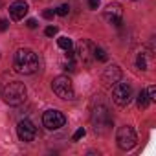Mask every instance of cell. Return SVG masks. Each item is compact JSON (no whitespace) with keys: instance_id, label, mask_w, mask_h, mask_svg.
Masks as SVG:
<instances>
[{"instance_id":"cell-7","label":"cell","mask_w":156,"mask_h":156,"mask_svg":"<svg viewBox=\"0 0 156 156\" xmlns=\"http://www.w3.org/2000/svg\"><path fill=\"white\" fill-rule=\"evenodd\" d=\"M42 123H44L46 129H50V130H57V129L64 127L66 118H64L62 112H59V110L53 108V110H46V112L42 114Z\"/></svg>"},{"instance_id":"cell-6","label":"cell","mask_w":156,"mask_h":156,"mask_svg":"<svg viewBox=\"0 0 156 156\" xmlns=\"http://www.w3.org/2000/svg\"><path fill=\"white\" fill-rule=\"evenodd\" d=\"M116 141H118V147L121 151H130L136 145V132H134V129L129 127V125L121 127L118 130V134H116Z\"/></svg>"},{"instance_id":"cell-22","label":"cell","mask_w":156,"mask_h":156,"mask_svg":"<svg viewBox=\"0 0 156 156\" xmlns=\"http://www.w3.org/2000/svg\"><path fill=\"white\" fill-rule=\"evenodd\" d=\"M147 94H149L151 101H154V99H156V88H154V87H149V88H147Z\"/></svg>"},{"instance_id":"cell-4","label":"cell","mask_w":156,"mask_h":156,"mask_svg":"<svg viewBox=\"0 0 156 156\" xmlns=\"http://www.w3.org/2000/svg\"><path fill=\"white\" fill-rule=\"evenodd\" d=\"M51 88L53 92L61 98V99H73L75 92H73V85L70 81V77L68 75H57L55 79L51 81Z\"/></svg>"},{"instance_id":"cell-13","label":"cell","mask_w":156,"mask_h":156,"mask_svg":"<svg viewBox=\"0 0 156 156\" xmlns=\"http://www.w3.org/2000/svg\"><path fill=\"white\" fill-rule=\"evenodd\" d=\"M136 64H138V68L140 70H149V66H151V55L149 53H140L138 55V59H136Z\"/></svg>"},{"instance_id":"cell-20","label":"cell","mask_w":156,"mask_h":156,"mask_svg":"<svg viewBox=\"0 0 156 156\" xmlns=\"http://www.w3.org/2000/svg\"><path fill=\"white\" fill-rule=\"evenodd\" d=\"M42 17L48 19V20H51V19L55 17V9H44V11H42Z\"/></svg>"},{"instance_id":"cell-14","label":"cell","mask_w":156,"mask_h":156,"mask_svg":"<svg viewBox=\"0 0 156 156\" xmlns=\"http://www.w3.org/2000/svg\"><path fill=\"white\" fill-rule=\"evenodd\" d=\"M149 105H151V98H149L147 90H141V92L138 94V107H140V108H147Z\"/></svg>"},{"instance_id":"cell-1","label":"cell","mask_w":156,"mask_h":156,"mask_svg":"<svg viewBox=\"0 0 156 156\" xmlns=\"http://www.w3.org/2000/svg\"><path fill=\"white\" fill-rule=\"evenodd\" d=\"M15 70L19 73H24V75H31L39 70V57L35 51L28 50V48H22L17 51L15 55Z\"/></svg>"},{"instance_id":"cell-12","label":"cell","mask_w":156,"mask_h":156,"mask_svg":"<svg viewBox=\"0 0 156 156\" xmlns=\"http://www.w3.org/2000/svg\"><path fill=\"white\" fill-rule=\"evenodd\" d=\"M103 81L107 85H110V87L116 85V83H119L121 81V70H119V66H116V64L108 66L105 70V73H103Z\"/></svg>"},{"instance_id":"cell-5","label":"cell","mask_w":156,"mask_h":156,"mask_svg":"<svg viewBox=\"0 0 156 156\" xmlns=\"http://www.w3.org/2000/svg\"><path fill=\"white\" fill-rule=\"evenodd\" d=\"M112 99L118 107H127L132 99V87L129 83H116L112 90Z\"/></svg>"},{"instance_id":"cell-19","label":"cell","mask_w":156,"mask_h":156,"mask_svg":"<svg viewBox=\"0 0 156 156\" xmlns=\"http://www.w3.org/2000/svg\"><path fill=\"white\" fill-rule=\"evenodd\" d=\"M85 134H87V130L81 127V129H77L75 130V134H73V141H77V140H81V138H85Z\"/></svg>"},{"instance_id":"cell-8","label":"cell","mask_w":156,"mask_h":156,"mask_svg":"<svg viewBox=\"0 0 156 156\" xmlns=\"http://www.w3.org/2000/svg\"><path fill=\"white\" fill-rule=\"evenodd\" d=\"M75 59L79 62H83V64H90L94 61V42L81 41L75 48Z\"/></svg>"},{"instance_id":"cell-10","label":"cell","mask_w":156,"mask_h":156,"mask_svg":"<svg viewBox=\"0 0 156 156\" xmlns=\"http://www.w3.org/2000/svg\"><path fill=\"white\" fill-rule=\"evenodd\" d=\"M105 20L112 26H121L123 22V8L121 4H110L105 9Z\"/></svg>"},{"instance_id":"cell-18","label":"cell","mask_w":156,"mask_h":156,"mask_svg":"<svg viewBox=\"0 0 156 156\" xmlns=\"http://www.w3.org/2000/svg\"><path fill=\"white\" fill-rule=\"evenodd\" d=\"M44 33H46L48 37H53V35L59 33V28H57V26H48V28L44 30Z\"/></svg>"},{"instance_id":"cell-23","label":"cell","mask_w":156,"mask_h":156,"mask_svg":"<svg viewBox=\"0 0 156 156\" xmlns=\"http://www.w3.org/2000/svg\"><path fill=\"white\" fill-rule=\"evenodd\" d=\"M26 26H28L30 30H35V28H37V20H35V19H30V20L26 22Z\"/></svg>"},{"instance_id":"cell-17","label":"cell","mask_w":156,"mask_h":156,"mask_svg":"<svg viewBox=\"0 0 156 156\" xmlns=\"http://www.w3.org/2000/svg\"><path fill=\"white\" fill-rule=\"evenodd\" d=\"M70 13V6L68 4H61L57 9H55V15H61V17H66Z\"/></svg>"},{"instance_id":"cell-24","label":"cell","mask_w":156,"mask_h":156,"mask_svg":"<svg viewBox=\"0 0 156 156\" xmlns=\"http://www.w3.org/2000/svg\"><path fill=\"white\" fill-rule=\"evenodd\" d=\"M88 6H90V9H98L99 8V0H88Z\"/></svg>"},{"instance_id":"cell-9","label":"cell","mask_w":156,"mask_h":156,"mask_svg":"<svg viewBox=\"0 0 156 156\" xmlns=\"http://www.w3.org/2000/svg\"><path fill=\"white\" fill-rule=\"evenodd\" d=\"M17 134L22 141H33L37 136V127L30 119H20L17 125Z\"/></svg>"},{"instance_id":"cell-3","label":"cell","mask_w":156,"mask_h":156,"mask_svg":"<svg viewBox=\"0 0 156 156\" xmlns=\"http://www.w3.org/2000/svg\"><path fill=\"white\" fill-rule=\"evenodd\" d=\"M90 119H92V125H94V129L98 132H107L114 123V119H112V116H110V112H108V108L105 105H98L92 110Z\"/></svg>"},{"instance_id":"cell-21","label":"cell","mask_w":156,"mask_h":156,"mask_svg":"<svg viewBox=\"0 0 156 156\" xmlns=\"http://www.w3.org/2000/svg\"><path fill=\"white\" fill-rule=\"evenodd\" d=\"M9 28V20L8 19H0V31H6Z\"/></svg>"},{"instance_id":"cell-15","label":"cell","mask_w":156,"mask_h":156,"mask_svg":"<svg viewBox=\"0 0 156 156\" xmlns=\"http://www.w3.org/2000/svg\"><path fill=\"white\" fill-rule=\"evenodd\" d=\"M57 44H59V48H61V50H64V51H68V50H72V48H73L72 39H68V37H59V39H57Z\"/></svg>"},{"instance_id":"cell-11","label":"cell","mask_w":156,"mask_h":156,"mask_svg":"<svg viewBox=\"0 0 156 156\" xmlns=\"http://www.w3.org/2000/svg\"><path fill=\"white\" fill-rule=\"evenodd\" d=\"M28 2H24V0H15V2L9 6V15L13 20H22L28 13Z\"/></svg>"},{"instance_id":"cell-16","label":"cell","mask_w":156,"mask_h":156,"mask_svg":"<svg viewBox=\"0 0 156 156\" xmlns=\"http://www.w3.org/2000/svg\"><path fill=\"white\" fill-rule=\"evenodd\" d=\"M94 59H98V61H107L108 59V55H107V51L103 50V48H99V46H96L94 44Z\"/></svg>"},{"instance_id":"cell-2","label":"cell","mask_w":156,"mask_h":156,"mask_svg":"<svg viewBox=\"0 0 156 156\" xmlns=\"http://www.w3.org/2000/svg\"><path fill=\"white\" fill-rule=\"evenodd\" d=\"M26 94H28V90H26L24 83H19V81H11V83H8V85L2 88V98H4V101H6L8 105H13V107L24 103V101H26Z\"/></svg>"}]
</instances>
